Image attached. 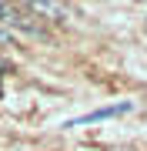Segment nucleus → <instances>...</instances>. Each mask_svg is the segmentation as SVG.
Masks as SVG:
<instances>
[{"instance_id":"obj_2","label":"nucleus","mask_w":147,"mask_h":151,"mask_svg":"<svg viewBox=\"0 0 147 151\" xmlns=\"http://www.w3.org/2000/svg\"><path fill=\"white\" fill-rule=\"evenodd\" d=\"M7 40H10V34H4V30H0V44H7Z\"/></svg>"},{"instance_id":"obj_1","label":"nucleus","mask_w":147,"mask_h":151,"mask_svg":"<svg viewBox=\"0 0 147 151\" xmlns=\"http://www.w3.org/2000/svg\"><path fill=\"white\" fill-rule=\"evenodd\" d=\"M131 111V101L124 104H110V108H100V111H90L84 118H74V124H90V121H104V118H114V114H127Z\"/></svg>"}]
</instances>
